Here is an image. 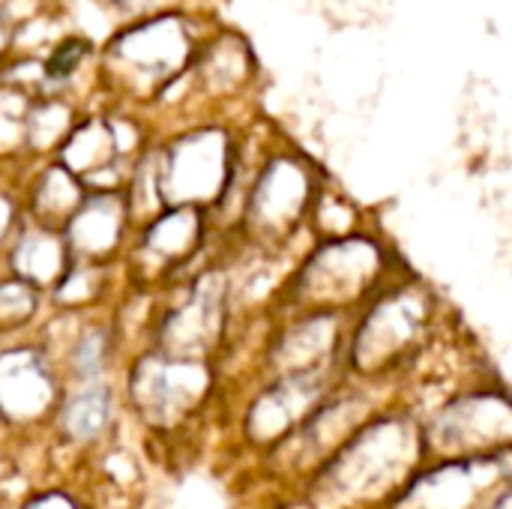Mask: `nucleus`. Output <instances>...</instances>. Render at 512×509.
Here are the masks:
<instances>
[{
	"instance_id": "obj_1",
	"label": "nucleus",
	"mask_w": 512,
	"mask_h": 509,
	"mask_svg": "<svg viewBox=\"0 0 512 509\" xmlns=\"http://www.w3.org/2000/svg\"><path fill=\"white\" fill-rule=\"evenodd\" d=\"M414 456V432L399 420H381L342 444V450L321 468L318 492L333 504L378 498L393 489L390 480H399Z\"/></svg>"
},
{
	"instance_id": "obj_2",
	"label": "nucleus",
	"mask_w": 512,
	"mask_h": 509,
	"mask_svg": "<svg viewBox=\"0 0 512 509\" xmlns=\"http://www.w3.org/2000/svg\"><path fill=\"white\" fill-rule=\"evenodd\" d=\"M234 180V147L222 129H195L159 153V195L165 207L219 204Z\"/></svg>"
},
{
	"instance_id": "obj_3",
	"label": "nucleus",
	"mask_w": 512,
	"mask_h": 509,
	"mask_svg": "<svg viewBox=\"0 0 512 509\" xmlns=\"http://www.w3.org/2000/svg\"><path fill=\"white\" fill-rule=\"evenodd\" d=\"M213 372L207 360H183L150 351L129 372V399L153 426L186 420L210 393Z\"/></svg>"
},
{
	"instance_id": "obj_4",
	"label": "nucleus",
	"mask_w": 512,
	"mask_h": 509,
	"mask_svg": "<svg viewBox=\"0 0 512 509\" xmlns=\"http://www.w3.org/2000/svg\"><path fill=\"white\" fill-rule=\"evenodd\" d=\"M378 270L381 255L375 243L363 237L330 240L297 273L294 300L300 306H309L312 312L333 315L336 306H345L360 297L363 288L375 282Z\"/></svg>"
},
{
	"instance_id": "obj_5",
	"label": "nucleus",
	"mask_w": 512,
	"mask_h": 509,
	"mask_svg": "<svg viewBox=\"0 0 512 509\" xmlns=\"http://www.w3.org/2000/svg\"><path fill=\"white\" fill-rule=\"evenodd\" d=\"M228 318V282L222 273H201L186 297L171 306L156 327V351L183 360H207L219 345Z\"/></svg>"
},
{
	"instance_id": "obj_6",
	"label": "nucleus",
	"mask_w": 512,
	"mask_h": 509,
	"mask_svg": "<svg viewBox=\"0 0 512 509\" xmlns=\"http://www.w3.org/2000/svg\"><path fill=\"white\" fill-rule=\"evenodd\" d=\"M312 198L309 171L288 156L273 159L255 180L246 204V228L255 240H282L297 228Z\"/></svg>"
},
{
	"instance_id": "obj_7",
	"label": "nucleus",
	"mask_w": 512,
	"mask_h": 509,
	"mask_svg": "<svg viewBox=\"0 0 512 509\" xmlns=\"http://www.w3.org/2000/svg\"><path fill=\"white\" fill-rule=\"evenodd\" d=\"M60 408V384L51 360L33 345L0 351V420L33 426Z\"/></svg>"
},
{
	"instance_id": "obj_8",
	"label": "nucleus",
	"mask_w": 512,
	"mask_h": 509,
	"mask_svg": "<svg viewBox=\"0 0 512 509\" xmlns=\"http://www.w3.org/2000/svg\"><path fill=\"white\" fill-rule=\"evenodd\" d=\"M420 318H423V309H420L417 294L399 291V294L381 297L354 333V342H351L354 369L378 372L390 366V360L399 357L411 345L414 333L420 330Z\"/></svg>"
},
{
	"instance_id": "obj_9",
	"label": "nucleus",
	"mask_w": 512,
	"mask_h": 509,
	"mask_svg": "<svg viewBox=\"0 0 512 509\" xmlns=\"http://www.w3.org/2000/svg\"><path fill=\"white\" fill-rule=\"evenodd\" d=\"M189 51L192 39L186 33V21L177 15L150 18L111 42V57L150 81H171L186 66Z\"/></svg>"
},
{
	"instance_id": "obj_10",
	"label": "nucleus",
	"mask_w": 512,
	"mask_h": 509,
	"mask_svg": "<svg viewBox=\"0 0 512 509\" xmlns=\"http://www.w3.org/2000/svg\"><path fill=\"white\" fill-rule=\"evenodd\" d=\"M129 228V207L120 189H93L84 195L81 207L63 225L72 261L105 267L120 252Z\"/></svg>"
},
{
	"instance_id": "obj_11",
	"label": "nucleus",
	"mask_w": 512,
	"mask_h": 509,
	"mask_svg": "<svg viewBox=\"0 0 512 509\" xmlns=\"http://www.w3.org/2000/svg\"><path fill=\"white\" fill-rule=\"evenodd\" d=\"M498 480L501 471L492 456L447 459L405 492V504L414 509H480V498L495 489Z\"/></svg>"
},
{
	"instance_id": "obj_12",
	"label": "nucleus",
	"mask_w": 512,
	"mask_h": 509,
	"mask_svg": "<svg viewBox=\"0 0 512 509\" xmlns=\"http://www.w3.org/2000/svg\"><path fill=\"white\" fill-rule=\"evenodd\" d=\"M324 393V381L318 372L306 375H285L273 387H267L249 408L246 435L255 444H279L285 435L294 432L297 423L312 417L318 396Z\"/></svg>"
},
{
	"instance_id": "obj_13",
	"label": "nucleus",
	"mask_w": 512,
	"mask_h": 509,
	"mask_svg": "<svg viewBox=\"0 0 512 509\" xmlns=\"http://www.w3.org/2000/svg\"><path fill=\"white\" fill-rule=\"evenodd\" d=\"M512 405L498 396H474L453 405L441 417V441L459 444L456 453L480 456V450H498L512 441Z\"/></svg>"
},
{
	"instance_id": "obj_14",
	"label": "nucleus",
	"mask_w": 512,
	"mask_h": 509,
	"mask_svg": "<svg viewBox=\"0 0 512 509\" xmlns=\"http://www.w3.org/2000/svg\"><path fill=\"white\" fill-rule=\"evenodd\" d=\"M204 243V210L198 207H165L153 222L141 228L138 255L147 270L171 273L183 267Z\"/></svg>"
},
{
	"instance_id": "obj_15",
	"label": "nucleus",
	"mask_w": 512,
	"mask_h": 509,
	"mask_svg": "<svg viewBox=\"0 0 512 509\" xmlns=\"http://www.w3.org/2000/svg\"><path fill=\"white\" fill-rule=\"evenodd\" d=\"M6 261H9V276L27 282L39 294L54 291L60 279L69 273V267L75 264L63 231L36 222L15 234Z\"/></svg>"
},
{
	"instance_id": "obj_16",
	"label": "nucleus",
	"mask_w": 512,
	"mask_h": 509,
	"mask_svg": "<svg viewBox=\"0 0 512 509\" xmlns=\"http://www.w3.org/2000/svg\"><path fill=\"white\" fill-rule=\"evenodd\" d=\"M333 345H336V321H333V315L312 312V315H303L300 321H294L276 339V345L270 351V363L279 372V378L318 372L321 357H327Z\"/></svg>"
},
{
	"instance_id": "obj_17",
	"label": "nucleus",
	"mask_w": 512,
	"mask_h": 509,
	"mask_svg": "<svg viewBox=\"0 0 512 509\" xmlns=\"http://www.w3.org/2000/svg\"><path fill=\"white\" fill-rule=\"evenodd\" d=\"M120 159L114 123L105 120H87L69 132V138L60 144V165L72 171L84 186L102 189V174L114 171Z\"/></svg>"
},
{
	"instance_id": "obj_18",
	"label": "nucleus",
	"mask_w": 512,
	"mask_h": 509,
	"mask_svg": "<svg viewBox=\"0 0 512 509\" xmlns=\"http://www.w3.org/2000/svg\"><path fill=\"white\" fill-rule=\"evenodd\" d=\"M114 417V393L105 381L78 384L66 399H60L57 423L72 444H90L105 435Z\"/></svg>"
},
{
	"instance_id": "obj_19",
	"label": "nucleus",
	"mask_w": 512,
	"mask_h": 509,
	"mask_svg": "<svg viewBox=\"0 0 512 509\" xmlns=\"http://www.w3.org/2000/svg\"><path fill=\"white\" fill-rule=\"evenodd\" d=\"M84 195H87V186L72 171H66L60 162L48 165L30 192V216L36 225L63 231V225L81 207Z\"/></svg>"
},
{
	"instance_id": "obj_20",
	"label": "nucleus",
	"mask_w": 512,
	"mask_h": 509,
	"mask_svg": "<svg viewBox=\"0 0 512 509\" xmlns=\"http://www.w3.org/2000/svg\"><path fill=\"white\" fill-rule=\"evenodd\" d=\"M111 357H114L111 330L90 327L75 339V345H69L66 363H69V372L78 384H96L111 369Z\"/></svg>"
},
{
	"instance_id": "obj_21",
	"label": "nucleus",
	"mask_w": 512,
	"mask_h": 509,
	"mask_svg": "<svg viewBox=\"0 0 512 509\" xmlns=\"http://www.w3.org/2000/svg\"><path fill=\"white\" fill-rule=\"evenodd\" d=\"M69 132H72V111L60 102L33 105L24 117V141L33 150H48L54 144H63Z\"/></svg>"
},
{
	"instance_id": "obj_22",
	"label": "nucleus",
	"mask_w": 512,
	"mask_h": 509,
	"mask_svg": "<svg viewBox=\"0 0 512 509\" xmlns=\"http://www.w3.org/2000/svg\"><path fill=\"white\" fill-rule=\"evenodd\" d=\"M102 288H105V267L75 261L51 294L63 309H84L99 300Z\"/></svg>"
},
{
	"instance_id": "obj_23",
	"label": "nucleus",
	"mask_w": 512,
	"mask_h": 509,
	"mask_svg": "<svg viewBox=\"0 0 512 509\" xmlns=\"http://www.w3.org/2000/svg\"><path fill=\"white\" fill-rule=\"evenodd\" d=\"M39 312V291L27 282L6 276L0 279V336L27 327Z\"/></svg>"
},
{
	"instance_id": "obj_24",
	"label": "nucleus",
	"mask_w": 512,
	"mask_h": 509,
	"mask_svg": "<svg viewBox=\"0 0 512 509\" xmlns=\"http://www.w3.org/2000/svg\"><path fill=\"white\" fill-rule=\"evenodd\" d=\"M87 48H90V45H87L84 39H66L63 45H57L54 54L45 60V78H51V81L69 78V75L78 69V63L84 60Z\"/></svg>"
},
{
	"instance_id": "obj_25",
	"label": "nucleus",
	"mask_w": 512,
	"mask_h": 509,
	"mask_svg": "<svg viewBox=\"0 0 512 509\" xmlns=\"http://www.w3.org/2000/svg\"><path fill=\"white\" fill-rule=\"evenodd\" d=\"M21 509H81L78 507V501L75 498H69L66 492H42V495H36V498H30L27 504Z\"/></svg>"
},
{
	"instance_id": "obj_26",
	"label": "nucleus",
	"mask_w": 512,
	"mask_h": 509,
	"mask_svg": "<svg viewBox=\"0 0 512 509\" xmlns=\"http://www.w3.org/2000/svg\"><path fill=\"white\" fill-rule=\"evenodd\" d=\"M15 225H18V207L9 195L0 192V243H6L12 237Z\"/></svg>"
},
{
	"instance_id": "obj_27",
	"label": "nucleus",
	"mask_w": 512,
	"mask_h": 509,
	"mask_svg": "<svg viewBox=\"0 0 512 509\" xmlns=\"http://www.w3.org/2000/svg\"><path fill=\"white\" fill-rule=\"evenodd\" d=\"M486 509H512V486L504 492V495H501V498H495V501H492Z\"/></svg>"
},
{
	"instance_id": "obj_28",
	"label": "nucleus",
	"mask_w": 512,
	"mask_h": 509,
	"mask_svg": "<svg viewBox=\"0 0 512 509\" xmlns=\"http://www.w3.org/2000/svg\"><path fill=\"white\" fill-rule=\"evenodd\" d=\"M0 45H3V27H0Z\"/></svg>"
}]
</instances>
